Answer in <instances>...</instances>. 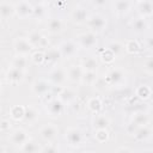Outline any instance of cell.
<instances>
[{
  "mask_svg": "<svg viewBox=\"0 0 153 153\" xmlns=\"http://www.w3.org/2000/svg\"><path fill=\"white\" fill-rule=\"evenodd\" d=\"M65 105L66 104L60 98H54L47 104V111L51 117H59L63 114Z\"/></svg>",
  "mask_w": 153,
  "mask_h": 153,
  "instance_id": "52a82bcc",
  "label": "cell"
},
{
  "mask_svg": "<svg viewBox=\"0 0 153 153\" xmlns=\"http://www.w3.org/2000/svg\"><path fill=\"white\" fill-rule=\"evenodd\" d=\"M0 14L2 19H8L13 14H16V6L11 5L10 2H2L0 5Z\"/></svg>",
  "mask_w": 153,
  "mask_h": 153,
  "instance_id": "7402d4cb",
  "label": "cell"
},
{
  "mask_svg": "<svg viewBox=\"0 0 153 153\" xmlns=\"http://www.w3.org/2000/svg\"><path fill=\"white\" fill-rule=\"evenodd\" d=\"M76 41H78V44L80 47H82L84 49H91V48L96 47L97 42H98L97 35L93 31H88V32H84V33L79 35Z\"/></svg>",
  "mask_w": 153,
  "mask_h": 153,
  "instance_id": "3957f363",
  "label": "cell"
},
{
  "mask_svg": "<svg viewBox=\"0 0 153 153\" xmlns=\"http://www.w3.org/2000/svg\"><path fill=\"white\" fill-rule=\"evenodd\" d=\"M48 79L50 81L51 85H55V86H62L66 80L68 79L67 78V72L62 68H54L49 75H48Z\"/></svg>",
  "mask_w": 153,
  "mask_h": 153,
  "instance_id": "8992f818",
  "label": "cell"
},
{
  "mask_svg": "<svg viewBox=\"0 0 153 153\" xmlns=\"http://www.w3.org/2000/svg\"><path fill=\"white\" fill-rule=\"evenodd\" d=\"M82 74H84V69L81 67V65H72L68 71H67V78L69 81L72 82H79L81 81V78H82Z\"/></svg>",
  "mask_w": 153,
  "mask_h": 153,
  "instance_id": "4fadbf2b",
  "label": "cell"
},
{
  "mask_svg": "<svg viewBox=\"0 0 153 153\" xmlns=\"http://www.w3.org/2000/svg\"><path fill=\"white\" fill-rule=\"evenodd\" d=\"M108 49H110V50L114 53V55H115L116 57H121V56L123 55L124 50H126V47H124L122 43H120L118 41H114V42L109 43Z\"/></svg>",
  "mask_w": 153,
  "mask_h": 153,
  "instance_id": "83f0119b",
  "label": "cell"
},
{
  "mask_svg": "<svg viewBox=\"0 0 153 153\" xmlns=\"http://www.w3.org/2000/svg\"><path fill=\"white\" fill-rule=\"evenodd\" d=\"M109 124H110V121L105 115L96 114L92 118V126L94 129H108Z\"/></svg>",
  "mask_w": 153,
  "mask_h": 153,
  "instance_id": "ac0fdd59",
  "label": "cell"
},
{
  "mask_svg": "<svg viewBox=\"0 0 153 153\" xmlns=\"http://www.w3.org/2000/svg\"><path fill=\"white\" fill-rule=\"evenodd\" d=\"M131 27H133V30H134L135 32L141 33V32H143V31L148 27V24H147L145 17H140V18H136V19L131 23Z\"/></svg>",
  "mask_w": 153,
  "mask_h": 153,
  "instance_id": "4316f807",
  "label": "cell"
},
{
  "mask_svg": "<svg viewBox=\"0 0 153 153\" xmlns=\"http://www.w3.org/2000/svg\"><path fill=\"white\" fill-rule=\"evenodd\" d=\"M131 121H134L137 126H146V124H148V122H149V117H148V115H147L146 112H143V111H137V112L134 114Z\"/></svg>",
  "mask_w": 153,
  "mask_h": 153,
  "instance_id": "4dcf8cb0",
  "label": "cell"
},
{
  "mask_svg": "<svg viewBox=\"0 0 153 153\" xmlns=\"http://www.w3.org/2000/svg\"><path fill=\"white\" fill-rule=\"evenodd\" d=\"M66 141L72 147H79L84 141L81 130H79L78 128H69L66 131Z\"/></svg>",
  "mask_w": 153,
  "mask_h": 153,
  "instance_id": "277c9868",
  "label": "cell"
},
{
  "mask_svg": "<svg viewBox=\"0 0 153 153\" xmlns=\"http://www.w3.org/2000/svg\"><path fill=\"white\" fill-rule=\"evenodd\" d=\"M44 54H45L44 63H48V65H54L60 60V57H62L59 48H49L44 51Z\"/></svg>",
  "mask_w": 153,
  "mask_h": 153,
  "instance_id": "2e32d148",
  "label": "cell"
},
{
  "mask_svg": "<svg viewBox=\"0 0 153 153\" xmlns=\"http://www.w3.org/2000/svg\"><path fill=\"white\" fill-rule=\"evenodd\" d=\"M146 45H147L148 49L153 50V33H151L146 37Z\"/></svg>",
  "mask_w": 153,
  "mask_h": 153,
  "instance_id": "f6af8a7d",
  "label": "cell"
},
{
  "mask_svg": "<svg viewBox=\"0 0 153 153\" xmlns=\"http://www.w3.org/2000/svg\"><path fill=\"white\" fill-rule=\"evenodd\" d=\"M12 66L24 71L26 68V66H27V59H26V56H24V55H17L12 60Z\"/></svg>",
  "mask_w": 153,
  "mask_h": 153,
  "instance_id": "8d00e7d4",
  "label": "cell"
},
{
  "mask_svg": "<svg viewBox=\"0 0 153 153\" xmlns=\"http://www.w3.org/2000/svg\"><path fill=\"white\" fill-rule=\"evenodd\" d=\"M62 26H63V24L60 18H51V19H49V22L47 24L48 31L50 33H59L62 30Z\"/></svg>",
  "mask_w": 153,
  "mask_h": 153,
  "instance_id": "cb8c5ba5",
  "label": "cell"
},
{
  "mask_svg": "<svg viewBox=\"0 0 153 153\" xmlns=\"http://www.w3.org/2000/svg\"><path fill=\"white\" fill-rule=\"evenodd\" d=\"M140 126H137L134 121H131V122H129L128 124H127V127H126V131L128 133V134H131V135H134L135 134V131L137 130V128H139Z\"/></svg>",
  "mask_w": 153,
  "mask_h": 153,
  "instance_id": "b9f144b4",
  "label": "cell"
},
{
  "mask_svg": "<svg viewBox=\"0 0 153 153\" xmlns=\"http://www.w3.org/2000/svg\"><path fill=\"white\" fill-rule=\"evenodd\" d=\"M151 135H152V130H151V128L146 124V126H140V127L137 128V130H136L135 134H134V137H135L137 141H145V140H147L148 137H151Z\"/></svg>",
  "mask_w": 153,
  "mask_h": 153,
  "instance_id": "ffe728a7",
  "label": "cell"
},
{
  "mask_svg": "<svg viewBox=\"0 0 153 153\" xmlns=\"http://www.w3.org/2000/svg\"><path fill=\"white\" fill-rule=\"evenodd\" d=\"M94 139H96L98 142H100V143L108 141V139H109V133H108V130H106V129H96Z\"/></svg>",
  "mask_w": 153,
  "mask_h": 153,
  "instance_id": "f35d334b",
  "label": "cell"
},
{
  "mask_svg": "<svg viewBox=\"0 0 153 153\" xmlns=\"http://www.w3.org/2000/svg\"><path fill=\"white\" fill-rule=\"evenodd\" d=\"M29 140H30L29 139V135H27V133L24 129H20V128L19 129H16L11 134V141L16 146H22L25 142H27Z\"/></svg>",
  "mask_w": 153,
  "mask_h": 153,
  "instance_id": "9a60e30c",
  "label": "cell"
},
{
  "mask_svg": "<svg viewBox=\"0 0 153 153\" xmlns=\"http://www.w3.org/2000/svg\"><path fill=\"white\" fill-rule=\"evenodd\" d=\"M116 59V56L114 55V53L110 50V49H105L104 51H103V54H102V60H103V62H105V63H111L114 60Z\"/></svg>",
  "mask_w": 153,
  "mask_h": 153,
  "instance_id": "ab89813d",
  "label": "cell"
},
{
  "mask_svg": "<svg viewBox=\"0 0 153 153\" xmlns=\"http://www.w3.org/2000/svg\"><path fill=\"white\" fill-rule=\"evenodd\" d=\"M38 111L36 108L33 106H25V115H24V121L29 124L31 123H35L37 120H38Z\"/></svg>",
  "mask_w": 153,
  "mask_h": 153,
  "instance_id": "44dd1931",
  "label": "cell"
},
{
  "mask_svg": "<svg viewBox=\"0 0 153 153\" xmlns=\"http://www.w3.org/2000/svg\"><path fill=\"white\" fill-rule=\"evenodd\" d=\"M97 79H98V76H97L96 71H84L81 82L86 84V85H93V84H96Z\"/></svg>",
  "mask_w": 153,
  "mask_h": 153,
  "instance_id": "f546056e",
  "label": "cell"
},
{
  "mask_svg": "<svg viewBox=\"0 0 153 153\" xmlns=\"http://www.w3.org/2000/svg\"><path fill=\"white\" fill-rule=\"evenodd\" d=\"M124 47H126V51L129 53V54H137L141 50V47H140L139 42L135 41V39H129L126 43Z\"/></svg>",
  "mask_w": 153,
  "mask_h": 153,
  "instance_id": "d590c367",
  "label": "cell"
},
{
  "mask_svg": "<svg viewBox=\"0 0 153 153\" xmlns=\"http://www.w3.org/2000/svg\"><path fill=\"white\" fill-rule=\"evenodd\" d=\"M56 151H59V148H57L56 146H53V143H48V145H45V146L41 149V152H48V153L56 152Z\"/></svg>",
  "mask_w": 153,
  "mask_h": 153,
  "instance_id": "7bdbcfd3",
  "label": "cell"
},
{
  "mask_svg": "<svg viewBox=\"0 0 153 153\" xmlns=\"http://www.w3.org/2000/svg\"><path fill=\"white\" fill-rule=\"evenodd\" d=\"M126 81V73L120 68H114L105 75V82L109 86H121Z\"/></svg>",
  "mask_w": 153,
  "mask_h": 153,
  "instance_id": "6da1fadb",
  "label": "cell"
},
{
  "mask_svg": "<svg viewBox=\"0 0 153 153\" xmlns=\"http://www.w3.org/2000/svg\"><path fill=\"white\" fill-rule=\"evenodd\" d=\"M59 98L65 103V104H69L73 99H74V92L71 88H63L60 93H59Z\"/></svg>",
  "mask_w": 153,
  "mask_h": 153,
  "instance_id": "e575fe53",
  "label": "cell"
},
{
  "mask_svg": "<svg viewBox=\"0 0 153 153\" xmlns=\"http://www.w3.org/2000/svg\"><path fill=\"white\" fill-rule=\"evenodd\" d=\"M137 11L141 17H149L153 14V1L152 0H141L137 5Z\"/></svg>",
  "mask_w": 153,
  "mask_h": 153,
  "instance_id": "e0dca14e",
  "label": "cell"
},
{
  "mask_svg": "<svg viewBox=\"0 0 153 153\" xmlns=\"http://www.w3.org/2000/svg\"><path fill=\"white\" fill-rule=\"evenodd\" d=\"M6 79L11 84H18L24 79V71L12 66L6 73Z\"/></svg>",
  "mask_w": 153,
  "mask_h": 153,
  "instance_id": "5bb4252c",
  "label": "cell"
},
{
  "mask_svg": "<svg viewBox=\"0 0 153 153\" xmlns=\"http://www.w3.org/2000/svg\"><path fill=\"white\" fill-rule=\"evenodd\" d=\"M42 148H39V146L37 143H35L33 141H27L24 145L20 146V151L24 153H35V152H41Z\"/></svg>",
  "mask_w": 153,
  "mask_h": 153,
  "instance_id": "d6a6232c",
  "label": "cell"
},
{
  "mask_svg": "<svg viewBox=\"0 0 153 153\" xmlns=\"http://www.w3.org/2000/svg\"><path fill=\"white\" fill-rule=\"evenodd\" d=\"M87 108L93 112V114H99L102 108H103V104H102V100L98 98V97H92L88 99L87 102Z\"/></svg>",
  "mask_w": 153,
  "mask_h": 153,
  "instance_id": "f1b7e54d",
  "label": "cell"
},
{
  "mask_svg": "<svg viewBox=\"0 0 153 153\" xmlns=\"http://www.w3.org/2000/svg\"><path fill=\"white\" fill-rule=\"evenodd\" d=\"M13 47H14V50L17 53V55H24V56H27L31 50H32V45L30 44V42L27 41V38H24V37H18L14 39L13 42Z\"/></svg>",
  "mask_w": 153,
  "mask_h": 153,
  "instance_id": "5b68a950",
  "label": "cell"
},
{
  "mask_svg": "<svg viewBox=\"0 0 153 153\" xmlns=\"http://www.w3.org/2000/svg\"><path fill=\"white\" fill-rule=\"evenodd\" d=\"M143 68L148 74H153V56H149L146 59L143 63Z\"/></svg>",
  "mask_w": 153,
  "mask_h": 153,
  "instance_id": "60d3db41",
  "label": "cell"
},
{
  "mask_svg": "<svg viewBox=\"0 0 153 153\" xmlns=\"http://www.w3.org/2000/svg\"><path fill=\"white\" fill-rule=\"evenodd\" d=\"M81 67L84 71H96L98 68V61L96 57H92V56L85 57L81 61Z\"/></svg>",
  "mask_w": 153,
  "mask_h": 153,
  "instance_id": "484cf974",
  "label": "cell"
},
{
  "mask_svg": "<svg viewBox=\"0 0 153 153\" xmlns=\"http://www.w3.org/2000/svg\"><path fill=\"white\" fill-rule=\"evenodd\" d=\"M130 1H137V2H140L141 0H130Z\"/></svg>",
  "mask_w": 153,
  "mask_h": 153,
  "instance_id": "7dc6e473",
  "label": "cell"
},
{
  "mask_svg": "<svg viewBox=\"0 0 153 153\" xmlns=\"http://www.w3.org/2000/svg\"><path fill=\"white\" fill-rule=\"evenodd\" d=\"M32 11H33V6H31V4L26 0L19 1L16 5V16L19 17L20 19L27 18L32 16Z\"/></svg>",
  "mask_w": 153,
  "mask_h": 153,
  "instance_id": "9c48e42d",
  "label": "cell"
},
{
  "mask_svg": "<svg viewBox=\"0 0 153 153\" xmlns=\"http://www.w3.org/2000/svg\"><path fill=\"white\" fill-rule=\"evenodd\" d=\"M26 38L33 48H45V47H48V39L42 33H39L38 31H31L27 35Z\"/></svg>",
  "mask_w": 153,
  "mask_h": 153,
  "instance_id": "30bf717a",
  "label": "cell"
},
{
  "mask_svg": "<svg viewBox=\"0 0 153 153\" xmlns=\"http://www.w3.org/2000/svg\"><path fill=\"white\" fill-rule=\"evenodd\" d=\"M91 2H92L93 6H96V7H103V6H105L106 0H91Z\"/></svg>",
  "mask_w": 153,
  "mask_h": 153,
  "instance_id": "bcb514c9",
  "label": "cell"
},
{
  "mask_svg": "<svg viewBox=\"0 0 153 153\" xmlns=\"http://www.w3.org/2000/svg\"><path fill=\"white\" fill-rule=\"evenodd\" d=\"M31 61L35 65H43L44 61H45V54H44V51H41V50L33 51L31 54Z\"/></svg>",
  "mask_w": 153,
  "mask_h": 153,
  "instance_id": "74e56055",
  "label": "cell"
},
{
  "mask_svg": "<svg viewBox=\"0 0 153 153\" xmlns=\"http://www.w3.org/2000/svg\"><path fill=\"white\" fill-rule=\"evenodd\" d=\"M10 128H11V122L8 120H2L1 124H0L1 131H7V130H10Z\"/></svg>",
  "mask_w": 153,
  "mask_h": 153,
  "instance_id": "ee69618b",
  "label": "cell"
},
{
  "mask_svg": "<svg viewBox=\"0 0 153 153\" xmlns=\"http://www.w3.org/2000/svg\"><path fill=\"white\" fill-rule=\"evenodd\" d=\"M57 133H59V129H57V127H56L55 124H53V123H48V124L43 126V127L41 128V130H39L41 137H42L44 141H47V142L53 141V140L56 137Z\"/></svg>",
  "mask_w": 153,
  "mask_h": 153,
  "instance_id": "8fae6325",
  "label": "cell"
},
{
  "mask_svg": "<svg viewBox=\"0 0 153 153\" xmlns=\"http://www.w3.org/2000/svg\"><path fill=\"white\" fill-rule=\"evenodd\" d=\"M31 88H32V92H33L36 96L42 97V96H45V94L50 91L51 86H50V81L44 80V79H38V80H36V81L32 84Z\"/></svg>",
  "mask_w": 153,
  "mask_h": 153,
  "instance_id": "7c38bea8",
  "label": "cell"
},
{
  "mask_svg": "<svg viewBox=\"0 0 153 153\" xmlns=\"http://www.w3.org/2000/svg\"><path fill=\"white\" fill-rule=\"evenodd\" d=\"M72 20L76 24H82L85 22H87L88 17H87V12L84 7H76L74 8V11L72 12Z\"/></svg>",
  "mask_w": 153,
  "mask_h": 153,
  "instance_id": "d6986e66",
  "label": "cell"
},
{
  "mask_svg": "<svg viewBox=\"0 0 153 153\" xmlns=\"http://www.w3.org/2000/svg\"><path fill=\"white\" fill-rule=\"evenodd\" d=\"M152 94V88L148 85H140L136 88V96L140 99H148Z\"/></svg>",
  "mask_w": 153,
  "mask_h": 153,
  "instance_id": "1f68e13d",
  "label": "cell"
},
{
  "mask_svg": "<svg viewBox=\"0 0 153 153\" xmlns=\"http://www.w3.org/2000/svg\"><path fill=\"white\" fill-rule=\"evenodd\" d=\"M47 16V8L43 4H37L36 6H33V11H32V17L36 19H43Z\"/></svg>",
  "mask_w": 153,
  "mask_h": 153,
  "instance_id": "836d02e7",
  "label": "cell"
},
{
  "mask_svg": "<svg viewBox=\"0 0 153 153\" xmlns=\"http://www.w3.org/2000/svg\"><path fill=\"white\" fill-rule=\"evenodd\" d=\"M59 49L61 51L62 57L69 59V57H73V56L76 55L78 49H79V44L75 43L74 41H65V42H62L60 44Z\"/></svg>",
  "mask_w": 153,
  "mask_h": 153,
  "instance_id": "ba28073f",
  "label": "cell"
},
{
  "mask_svg": "<svg viewBox=\"0 0 153 153\" xmlns=\"http://www.w3.org/2000/svg\"><path fill=\"white\" fill-rule=\"evenodd\" d=\"M115 12L118 14H126L130 8V0H116L114 4Z\"/></svg>",
  "mask_w": 153,
  "mask_h": 153,
  "instance_id": "d4e9b609",
  "label": "cell"
},
{
  "mask_svg": "<svg viewBox=\"0 0 153 153\" xmlns=\"http://www.w3.org/2000/svg\"><path fill=\"white\" fill-rule=\"evenodd\" d=\"M24 115H25V106L23 105H13L10 109V116L14 120V121H22L24 120Z\"/></svg>",
  "mask_w": 153,
  "mask_h": 153,
  "instance_id": "603a6c76",
  "label": "cell"
},
{
  "mask_svg": "<svg viewBox=\"0 0 153 153\" xmlns=\"http://www.w3.org/2000/svg\"><path fill=\"white\" fill-rule=\"evenodd\" d=\"M86 24H87V26L90 27L91 31H93V32H100L106 26V19L102 14L96 13V14H92L91 17H88Z\"/></svg>",
  "mask_w": 153,
  "mask_h": 153,
  "instance_id": "7a4b0ae2",
  "label": "cell"
}]
</instances>
